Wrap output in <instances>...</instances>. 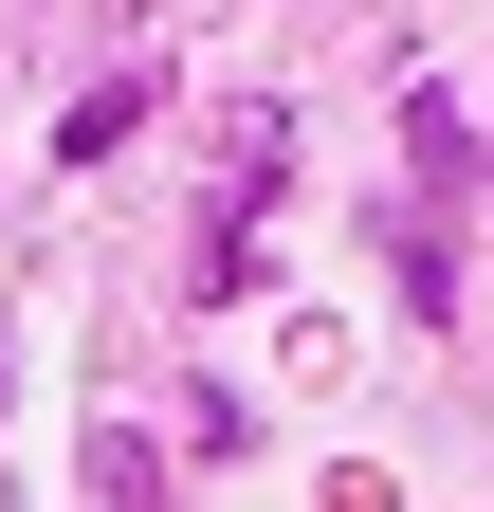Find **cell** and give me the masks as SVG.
I'll return each instance as SVG.
<instances>
[]
</instances>
